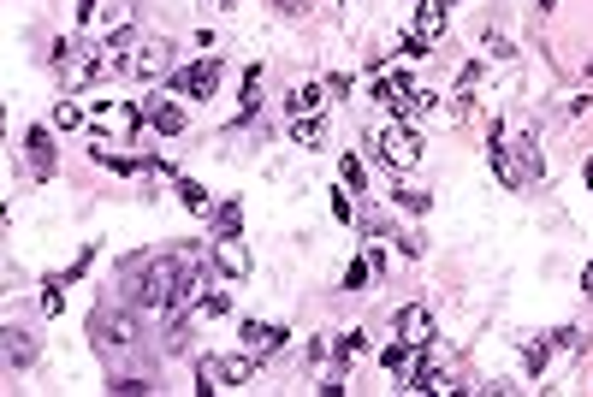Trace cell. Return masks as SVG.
I'll use <instances>...</instances> for the list:
<instances>
[{
    "instance_id": "obj_1",
    "label": "cell",
    "mask_w": 593,
    "mask_h": 397,
    "mask_svg": "<svg viewBox=\"0 0 593 397\" xmlns=\"http://www.w3.org/2000/svg\"><path fill=\"white\" fill-rule=\"evenodd\" d=\"M493 172H498L505 190H523V185H534V178H546V160H540V149H534V131H516V142H505L493 131Z\"/></svg>"
},
{
    "instance_id": "obj_2",
    "label": "cell",
    "mask_w": 593,
    "mask_h": 397,
    "mask_svg": "<svg viewBox=\"0 0 593 397\" xmlns=\"http://www.w3.org/2000/svg\"><path fill=\"white\" fill-rule=\"evenodd\" d=\"M220 77H226V66H220V54H202L196 66L172 71L167 84L178 89V95H190V101H214V89H220Z\"/></svg>"
},
{
    "instance_id": "obj_3",
    "label": "cell",
    "mask_w": 593,
    "mask_h": 397,
    "mask_svg": "<svg viewBox=\"0 0 593 397\" xmlns=\"http://www.w3.org/2000/svg\"><path fill=\"white\" fill-rule=\"evenodd\" d=\"M250 374H255V356H202V362H196V385H202V392L243 385Z\"/></svg>"
},
{
    "instance_id": "obj_4",
    "label": "cell",
    "mask_w": 593,
    "mask_h": 397,
    "mask_svg": "<svg viewBox=\"0 0 593 397\" xmlns=\"http://www.w3.org/2000/svg\"><path fill=\"white\" fill-rule=\"evenodd\" d=\"M374 149H380L392 167H415V160H422V137H415L410 125H386V131H374Z\"/></svg>"
},
{
    "instance_id": "obj_5",
    "label": "cell",
    "mask_w": 593,
    "mask_h": 397,
    "mask_svg": "<svg viewBox=\"0 0 593 397\" xmlns=\"http://www.w3.org/2000/svg\"><path fill=\"white\" fill-rule=\"evenodd\" d=\"M131 71H137L142 84H160V77H172V48H167V42H142L137 54H131Z\"/></svg>"
},
{
    "instance_id": "obj_6",
    "label": "cell",
    "mask_w": 593,
    "mask_h": 397,
    "mask_svg": "<svg viewBox=\"0 0 593 397\" xmlns=\"http://www.w3.org/2000/svg\"><path fill=\"white\" fill-rule=\"evenodd\" d=\"M24 160H30V172H36V178H54V137H48L42 125L24 131Z\"/></svg>"
},
{
    "instance_id": "obj_7",
    "label": "cell",
    "mask_w": 593,
    "mask_h": 397,
    "mask_svg": "<svg viewBox=\"0 0 593 397\" xmlns=\"http://www.w3.org/2000/svg\"><path fill=\"white\" fill-rule=\"evenodd\" d=\"M243 344H250V356H279L285 327H273V320H243Z\"/></svg>"
},
{
    "instance_id": "obj_8",
    "label": "cell",
    "mask_w": 593,
    "mask_h": 397,
    "mask_svg": "<svg viewBox=\"0 0 593 397\" xmlns=\"http://www.w3.org/2000/svg\"><path fill=\"white\" fill-rule=\"evenodd\" d=\"M142 119H149V125H155L160 137H178V131H184V107H172L167 95H155V101H149V107H142Z\"/></svg>"
},
{
    "instance_id": "obj_9",
    "label": "cell",
    "mask_w": 593,
    "mask_h": 397,
    "mask_svg": "<svg viewBox=\"0 0 593 397\" xmlns=\"http://www.w3.org/2000/svg\"><path fill=\"white\" fill-rule=\"evenodd\" d=\"M214 261H220V273H232V279H250V249H243L238 238L214 243Z\"/></svg>"
},
{
    "instance_id": "obj_10",
    "label": "cell",
    "mask_w": 593,
    "mask_h": 397,
    "mask_svg": "<svg viewBox=\"0 0 593 397\" xmlns=\"http://www.w3.org/2000/svg\"><path fill=\"white\" fill-rule=\"evenodd\" d=\"M445 6H452V0H422V6H415V36L439 42V36H445Z\"/></svg>"
},
{
    "instance_id": "obj_11",
    "label": "cell",
    "mask_w": 593,
    "mask_h": 397,
    "mask_svg": "<svg viewBox=\"0 0 593 397\" xmlns=\"http://www.w3.org/2000/svg\"><path fill=\"white\" fill-rule=\"evenodd\" d=\"M397 332L427 350V344H433V314H427V309H404V314H397Z\"/></svg>"
},
{
    "instance_id": "obj_12",
    "label": "cell",
    "mask_w": 593,
    "mask_h": 397,
    "mask_svg": "<svg viewBox=\"0 0 593 397\" xmlns=\"http://www.w3.org/2000/svg\"><path fill=\"white\" fill-rule=\"evenodd\" d=\"M415 356H422V344H410V338H404V344H386V350H380V362H386L392 374H404V380H410V374H415Z\"/></svg>"
},
{
    "instance_id": "obj_13",
    "label": "cell",
    "mask_w": 593,
    "mask_h": 397,
    "mask_svg": "<svg viewBox=\"0 0 593 397\" xmlns=\"http://www.w3.org/2000/svg\"><path fill=\"white\" fill-rule=\"evenodd\" d=\"M285 107H291V119H309V113H321V84H296L291 95H285Z\"/></svg>"
},
{
    "instance_id": "obj_14",
    "label": "cell",
    "mask_w": 593,
    "mask_h": 397,
    "mask_svg": "<svg viewBox=\"0 0 593 397\" xmlns=\"http://www.w3.org/2000/svg\"><path fill=\"white\" fill-rule=\"evenodd\" d=\"M214 231H220V238H238L243 231V202L238 196H226L220 208H214Z\"/></svg>"
},
{
    "instance_id": "obj_15",
    "label": "cell",
    "mask_w": 593,
    "mask_h": 397,
    "mask_svg": "<svg viewBox=\"0 0 593 397\" xmlns=\"http://www.w3.org/2000/svg\"><path fill=\"white\" fill-rule=\"evenodd\" d=\"M6 362H13V368H24V362H36V338H30L24 327H6Z\"/></svg>"
},
{
    "instance_id": "obj_16",
    "label": "cell",
    "mask_w": 593,
    "mask_h": 397,
    "mask_svg": "<svg viewBox=\"0 0 593 397\" xmlns=\"http://www.w3.org/2000/svg\"><path fill=\"white\" fill-rule=\"evenodd\" d=\"M178 202H184L190 213H214V196L196 185V178H178Z\"/></svg>"
},
{
    "instance_id": "obj_17",
    "label": "cell",
    "mask_w": 593,
    "mask_h": 397,
    "mask_svg": "<svg viewBox=\"0 0 593 397\" xmlns=\"http://www.w3.org/2000/svg\"><path fill=\"white\" fill-rule=\"evenodd\" d=\"M415 392H452V385H445V368H439V362H415Z\"/></svg>"
},
{
    "instance_id": "obj_18",
    "label": "cell",
    "mask_w": 593,
    "mask_h": 397,
    "mask_svg": "<svg viewBox=\"0 0 593 397\" xmlns=\"http://www.w3.org/2000/svg\"><path fill=\"white\" fill-rule=\"evenodd\" d=\"M291 137H296V149H321V137H326V125H321V113H309V119H296V125H291Z\"/></svg>"
},
{
    "instance_id": "obj_19",
    "label": "cell",
    "mask_w": 593,
    "mask_h": 397,
    "mask_svg": "<svg viewBox=\"0 0 593 397\" xmlns=\"http://www.w3.org/2000/svg\"><path fill=\"white\" fill-rule=\"evenodd\" d=\"M339 178H344V190H356V196H362V185H368V167L356 155H344L339 160Z\"/></svg>"
},
{
    "instance_id": "obj_20",
    "label": "cell",
    "mask_w": 593,
    "mask_h": 397,
    "mask_svg": "<svg viewBox=\"0 0 593 397\" xmlns=\"http://www.w3.org/2000/svg\"><path fill=\"white\" fill-rule=\"evenodd\" d=\"M362 350H368V338H362V332H344V338H339V368H351V362H356Z\"/></svg>"
},
{
    "instance_id": "obj_21",
    "label": "cell",
    "mask_w": 593,
    "mask_h": 397,
    "mask_svg": "<svg viewBox=\"0 0 593 397\" xmlns=\"http://www.w3.org/2000/svg\"><path fill=\"white\" fill-rule=\"evenodd\" d=\"M54 125L59 131H78V125H84V107H78V101H59V107H54Z\"/></svg>"
},
{
    "instance_id": "obj_22",
    "label": "cell",
    "mask_w": 593,
    "mask_h": 397,
    "mask_svg": "<svg viewBox=\"0 0 593 397\" xmlns=\"http://www.w3.org/2000/svg\"><path fill=\"white\" fill-rule=\"evenodd\" d=\"M220 314H232V297L226 291H208V297H202V320H220Z\"/></svg>"
},
{
    "instance_id": "obj_23",
    "label": "cell",
    "mask_w": 593,
    "mask_h": 397,
    "mask_svg": "<svg viewBox=\"0 0 593 397\" xmlns=\"http://www.w3.org/2000/svg\"><path fill=\"white\" fill-rule=\"evenodd\" d=\"M368 273H374V261H351V267H344V291H362Z\"/></svg>"
},
{
    "instance_id": "obj_24",
    "label": "cell",
    "mask_w": 593,
    "mask_h": 397,
    "mask_svg": "<svg viewBox=\"0 0 593 397\" xmlns=\"http://www.w3.org/2000/svg\"><path fill=\"white\" fill-rule=\"evenodd\" d=\"M546 356H552V344H528V350H523V362H528V374H540V368H546Z\"/></svg>"
},
{
    "instance_id": "obj_25",
    "label": "cell",
    "mask_w": 593,
    "mask_h": 397,
    "mask_svg": "<svg viewBox=\"0 0 593 397\" xmlns=\"http://www.w3.org/2000/svg\"><path fill=\"white\" fill-rule=\"evenodd\" d=\"M59 284H66V279H48V291H42V309H48V314H59V309H66V297H59Z\"/></svg>"
},
{
    "instance_id": "obj_26",
    "label": "cell",
    "mask_w": 593,
    "mask_h": 397,
    "mask_svg": "<svg viewBox=\"0 0 593 397\" xmlns=\"http://www.w3.org/2000/svg\"><path fill=\"white\" fill-rule=\"evenodd\" d=\"M397 54H404V59H422V54H427V36H404V42H397Z\"/></svg>"
},
{
    "instance_id": "obj_27",
    "label": "cell",
    "mask_w": 593,
    "mask_h": 397,
    "mask_svg": "<svg viewBox=\"0 0 593 397\" xmlns=\"http://www.w3.org/2000/svg\"><path fill=\"white\" fill-rule=\"evenodd\" d=\"M333 220H344V226H351V220H356V202H351V196H333Z\"/></svg>"
},
{
    "instance_id": "obj_28",
    "label": "cell",
    "mask_w": 593,
    "mask_h": 397,
    "mask_svg": "<svg viewBox=\"0 0 593 397\" xmlns=\"http://www.w3.org/2000/svg\"><path fill=\"white\" fill-rule=\"evenodd\" d=\"M397 202H404L410 213H427V196H422V190H397Z\"/></svg>"
},
{
    "instance_id": "obj_29",
    "label": "cell",
    "mask_w": 593,
    "mask_h": 397,
    "mask_svg": "<svg viewBox=\"0 0 593 397\" xmlns=\"http://www.w3.org/2000/svg\"><path fill=\"white\" fill-rule=\"evenodd\" d=\"M273 6H279L285 18H303V13H309V0H273Z\"/></svg>"
},
{
    "instance_id": "obj_30",
    "label": "cell",
    "mask_w": 593,
    "mask_h": 397,
    "mask_svg": "<svg viewBox=\"0 0 593 397\" xmlns=\"http://www.w3.org/2000/svg\"><path fill=\"white\" fill-rule=\"evenodd\" d=\"M581 291H588V297H593V261H588V267H581Z\"/></svg>"
},
{
    "instance_id": "obj_31",
    "label": "cell",
    "mask_w": 593,
    "mask_h": 397,
    "mask_svg": "<svg viewBox=\"0 0 593 397\" xmlns=\"http://www.w3.org/2000/svg\"><path fill=\"white\" fill-rule=\"evenodd\" d=\"M89 13H96V0H78V18H89Z\"/></svg>"
},
{
    "instance_id": "obj_32",
    "label": "cell",
    "mask_w": 593,
    "mask_h": 397,
    "mask_svg": "<svg viewBox=\"0 0 593 397\" xmlns=\"http://www.w3.org/2000/svg\"><path fill=\"white\" fill-rule=\"evenodd\" d=\"M581 178H588V190H593V155H588V167H581Z\"/></svg>"
},
{
    "instance_id": "obj_33",
    "label": "cell",
    "mask_w": 593,
    "mask_h": 397,
    "mask_svg": "<svg viewBox=\"0 0 593 397\" xmlns=\"http://www.w3.org/2000/svg\"><path fill=\"white\" fill-rule=\"evenodd\" d=\"M588 71H593V59H588Z\"/></svg>"
},
{
    "instance_id": "obj_34",
    "label": "cell",
    "mask_w": 593,
    "mask_h": 397,
    "mask_svg": "<svg viewBox=\"0 0 593 397\" xmlns=\"http://www.w3.org/2000/svg\"><path fill=\"white\" fill-rule=\"evenodd\" d=\"M220 6H226V0H220Z\"/></svg>"
}]
</instances>
